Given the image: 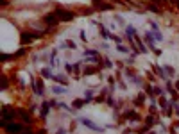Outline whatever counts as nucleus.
Returning <instances> with one entry per match:
<instances>
[{"mask_svg": "<svg viewBox=\"0 0 179 134\" xmlns=\"http://www.w3.org/2000/svg\"><path fill=\"white\" fill-rule=\"evenodd\" d=\"M59 64H61V61H59V57H57V50H52V52H50V68H57V66H59Z\"/></svg>", "mask_w": 179, "mask_h": 134, "instance_id": "9d476101", "label": "nucleus"}, {"mask_svg": "<svg viewBox=\"0 0 179 134\" xmlns=\"http://www.w3.org/2000/svg\"><path fill=\"white\" fill-rule=\"evenodd\" d=\"M79 36H81V39H82V41H86V34H84V30H79Z\"/></svg>", "mask_w": 179, "mask_h": 134, "instance_id": "473e14b6", "label": "nucleus"}, {"mask_svg": "<svg viewBox=\"0 0 179 134\" xmlns=\"http://www.w3.org/2000/svg\"><path fill=\"white\" fill-rule=\"evenodd\" d=\"M4 131L7 134H21L23 132V127H21L20 123H16V122H9L4 125Z\"/></svg>", "mask_w": 179, "mask_h": 134, "instance_id": "423d86ee", "label": "nucleus"}, {"mask_svg": "<svg viewBox=\"0 0 179 134\" xmlns=\"http://www.w3.org/2000/svg\"><path fill=\"white\" fill-rule=\"evenodd\" d=\"M143 39L147 41V45L150 47V50H152L154 54H158V56L161 54V50H158V49H156V45H154V41H156V39L152 38V32H145V36H143Z\"/></svg>", "mask_w": 179, "mask_h": 134, "instance_id": "6e6552de", "label": "nucleus"}, {"mask_svg": "<svg viewBox=\"0 0 179 134\" xmlns=\"http://www.w3.org/2000/svg\"><path fill=\"white\" fill-rule=\"evenodd\" d=\"M125 73H127V77H129V81L133 82V84H136V86H143V82L140 81V77L136 75V73H133L131 70H125Z\"/></svg>", "mask_w": 179, "mask_h": 134, "instance_id": "f8f14e48", "label": "nucleus"}, {"mask_svg": "<svg viewBox=\"0 0 179 134\" xmlns=\"http://www.w3.org/2000/svg\"><path fill=\"white\" fill-rule=\"evenodd\" d=\"M50 102H43L41 106H40V114H41V118H47L49 116V113H50Z\"/></svg>", "mask_w": 179, "mask_h": 134, "instance_id": "ddd939ff", "label": "nucleus"}, {"mask_svg": "<svg viewBox=\"0 0 179 134\" xmlns=\"http://www.w3.org/2000/svg\"><path fill=\"white\" fill-rule=\"evenodd\" d=\"M56 134H66V129H63V127H59L56 131Z\"/></svg>", "mask_w": 179, "mask_h": 134, "instance_id": "2f4dec72", "label": "nucleus"}, {"mask_svg": "<svg viewBox=\"0 0 179 134\" xmlns=\"http://www.w3.org/2000/svg\"><path fill=\"white\" fill-rule=\"evenodd\" d=\"M152 90H154V95H156V97H163V88H159V86H152Z\"/></svg>", "mask_w": 179, "mask_h": 134, "instance_id": "393cba45", "label": "nucleus"}, {"mask_svg": "<svg viewBox=\"0 0 179 134\" xmlns=\"http://www.w3.org/2000/svg\"><path fill=\"white\" fill-rule=\"evenodd\" d=\"M21 134H34V132H29V131H23Z\"/></svg>", "mask_w": 179, "mask_h": 134, "instance_id": "72a5a7b5", "label": "nucleus"}, {"mask_svg": "<svg viewBox=\"0 0 179 134\" xmlns=\"http://www.w3.org/2000/svg\"><path fill=\"white\" fill-rule=\"evenodd\" d=\"M52 93L54 95H64L66 93V86H52Z\"/></svg>", "mask_w": 179, "mask_h": 134, "instance_id": "6ab92c4d", "label": "nucleus"}, {"mask_svg": "<svg viewBox=\"0 0 179 134\" xmlns=\"http://www.w3.org/2000/svg\"><path fill=\"white\" fill-rule=\"evenodd\" d=\"M40 73H41L43 79H52V77H54V73H52V68H50V66L41 68V70H40Z\"/></svg>", "mask_w": 179, "mask_h": 134, "instance_id": "f3484780", "label": "nucleus"}, {"mask_svg": "<svg viewBox=\"0 0 179 134\" xmlns=\"http://www.w3.org/2000/svg\"><path fill=\"white\" fill-rule=\"evenodd\" d=\"M143 102H145V95L140 93V95L136 97V100H134V106H140V104H143Z\"/></svg>", "mask_w": 179, "mask_h": 134, "instance_id": "b1692460", "label": "nucleus"}, {"mask_svg": "<svg viewBox=\"0 0 179 134\" xmlns=\"http://www.w3.org/2000/svg\"><path fill=\"white\" fill-rule=\"evenodd\" d=\"M152 70L156 72V73H158V75H159L161 79H165V81H168V75H167V72H165V68H159L158 64H154V66H152Z\"/></svg>", "mask_w": 179, "mask_h": 134, "instance_id": "a211bd4d", "label": "nucleus"}, {"mask_svg": "<svg viewBox=\"0 0 179 134\" xmlns=\"http://www.w3.org/2000/svg\"><path fill=\"white\" fill-rule=\"evenodd\" d=\"M115 20L118 21V23H120V25H125V20H124V18H122L120 14H115Z\"/></svg>", "mask_w": 179, "mask_h": 134, "instance_id": "c85d7f7f", "label": "nucleus"}, {"mask_svg": "<svg viewBox=\"0 0 179 134\" xmlns=\"http://www.w3.org/2000/svg\"><path fill=\"white\" fill-rule=\"evenodd\" d=\"M154 2H159V0H154Z\"/></svg>", "mask_w": 179, "mask_h": 134, "instance_id": "c9c22d12", "label": "nucleus"}, {"mask_svg": "<svg viewBox=\"0 0 179 134\" xmlns=\"http://www.w3.org/2000/svg\"><path fill=\"white\" fill-rule=\"evenodd\" d=\"M124 34H125V38H127V41H129V39H133V38L136 36V29L133 27V25H127L125 30H124Z\"/></svg>", "mask_w": 179, "mask_h": 134, "instance_id": "dca6fc26", "label": "nucleus"}, {"mask_svg": "<svg viewBox=\"0 0 179 134\" xmlns=\"http://www.w3.org/2000/svg\"><path fill=\"white\" fill-rule=\"evenodd\" d=\"M165 72H167V75H168V77H174V73H176L174 68H170L168 64H165Z\"/></svg>", "mask_w": 179, "mask_h": 134, "instance_id": "a878e982", "label": "nucleus"}, {"mask_svg": "<svg viewBox=\"0 0 179 134\" xmlns=\"http://www.w3.org/2000/svg\"><path fill=\"white\" fill-rule=\"evenodd\" d=\"M86 104H88V102H86L84 99H77V100H73V102H72V107H75V109H82Z\"/></svg>", "mask_w": 179, "mask_h": 134, "instance_id": "aec40b11", "label": "nucleus"}, {"mask_svg": "<svg viewBox=\"0 0 179 134\" xmlns=\"http://www.w3.org/2000/svg\"><path fill=\"white\" fill-rule=\"evenodd\" d=\"M52 81H54L56 84L68 86V79H66V75H61V73H54V77H52Z\"/></svg>", "mask_w": 179, "mask_h": 134, "instance_id": "9b49d317", "label": "nucleus"}, {"mask_svg": "<svg viewBox=\"0 0 179 134\" xmlns=\"http://www.w3.org/2000/svg\"><path fill=\"white\" fill-rule=\"evenodd\" d=\"M43 38V32H21V38H20V41L21 45H27V43H32L34 39H41Z\"/></svg>", "mask_w": 179, "mask_h": 134, "instance_id": "f03ea898", "label": "nucleus"}, {"mask_svg": "<svg viewBox=\"0 0 179 134\" xmlns=\"http://www.w3.org/2000/svg\"><path fill=\"white\" fill-rule=\"evenodd\" d=\"M93 97H95L93 90H86V91H84V97H82V99H84L86 102H92V100H93Z\"/></svg>", "mask_w": 179, "mask_h": 134, "instance_id": "412c9836", "label": "nucleus"}, {"mask_svg": "<svg viewBox=\"0 0 179 134\" xmlns=\"http://www.w3.org/2000/svg\"><path fill=\"white\" fill-rule=\"evenodd\" d=\"M82 56L86 59H92V57H99V50L97 49H84L82 50Z\"/></svg>", "mask_w": 179, "mask_h": 134, "instance_id": "2eb2a0df", "label": "nucleus"}, {"mask_svg": "<svg viewBox=\"0 0 179 134\" xmlns=\"http://www.w3.org/2000/svg\"><path fill=\"white\" fill-rule=\"evenodd\" d=\"M147 7H149V11H152V13H161V9H159V7H156L154 4H150V6H147Z\"/></svg>", "mask_w": 179, "mask_h": 134, "instance_id": "cd10ccee", "label": "nucleus"}, {"mask_svg": "<svg viewBox=\"0 0 179 134\" xmlns=\"http://www.w3.org/2000/svg\"><path fill=\"white\" fill-rule=\"evenodd\" d=\"M99 30H100V38H102V39H111V38H113V32H111L109 29H106L102 23H99Z\"/></svg>", "mask_w": 179, "mask_h": 134, "instance_id": "1a4fd4ad", "label": "nucleus"}, {"mask_svg": "<svg viewBox=\"0 0 179 134\" xmlns=\"http://www.w3.org/2000/svg\"><path fill=\"white\" fill-rule=\"evenodd\" d=\"M43 23H45L49 29H52V27H56L57 23H61V20L57 18L56 13H49V14H45V16H43Z\"/></svg>", "mask_w": 179, "mask_h": 134, "instance_id": "39448f33", "label": "nucleus"}, {"mask_svg": "<svg viewBox=\"0 0 179 134\" xmlns=\"http://www.w3.org/2000/svg\"><path fill=\"white\" fill-rule=\"evenodd\" d=\"M79 122H81V123H82L84 127L92 129V131H97V132H102V131H104V127H100V125H97V123H93L92 118H81Z\"/></svg>", "mask_w": 179, "mask_h": 134, "instance_id": "0eeeda50", "label": "nucleus"}, {"mask_svg": "<svg viewBox=\"0 0 179 134\" xmlns=\"http://www.w3.org/2000/svg\"><path fill=\"white\" fill-rule=\"evenodd\" d=\"M149 134H156V132H149Z\"/></svg>", "mask_w": 179, "mask_h": 134, "instance_id": "f704fd0d", "label": "nucleus"}, {"mask_svg": "<svg viewBox=\"0 0 179 134\" xmlns=\"http://www.w3.org/2000/svg\"><path fill=\"white\" fill-rule=\"evenodd\" d=\"M16 116H18V109H11V107L4 106L2 107V122H0V125L4 127V125L9 123V122H14Z\"/></svg>", "mask_w": 179, "mask_h": 134, "instance_id": "f257e3e1", "label": "nucleus"}, {"mask_svg": "<svg viewBox=\"0 0 179 134\" xmlns=\"http://www.w3.org/2000/svg\"><path fill=\"white\" fill-rule=\"evenodd\" d=\"M102 66H104V68H111V66H113V63H111V59H107V57H104V59H102Z\"/></svg>", "mask_w": 179, "mask_h": 134, "instance_id": "bb28decb", "label": "nucleus"}, {"mask_svg": "<svg viewBox=\"0 0 179 134\" xmlns=\"http://www.w3.org/2000/svg\"><path fill=\"white\" fill-rule=\"evenodd\" d=\"M31 88H32V91H34L38 97H43V95H45V84H43V79H32V77H31Z\"/></svg>", "mask_w": 179, "mask_h": 134, "instance_id": "7ed1b4c3", "label": "nucleus"}, {"mask_svg": "<svg viewBox=\"0 0 179 134\" xmlns=\"http://www.w3.org/2000/svg\"><path fill=\"white\" fill-rule=\"evenodd\" d=\"M152 38H154L156 41H163V34H161V30H152Z\"/></svg>", "mask_w": 179, "mask_h": 134, "instance_id": "5701e85b", "label": "nucleus"}, {"mask_svg": "<svg viewBox=\"0 0 179 134\" xmlns=\"http://www.w3.org/2000/svg\"><path fill=\"white\" fill-rule=\"evenodd\" d=\"M2 90H7V79L2 77Z\"/></svg>", "mask_w": 179, "mask_h": 134, "instance_id": "7c9ffc66", "label": "nucleus"}, {"mask_svg": "<svg viewBox=\"0 0 179 134\" xmlns=\"http://www.w3.org/2000/svg\"><path fill=\"white\" fill-rule=\"evenodd\" d=\"M54 13L57 14V18H59L61 21H72L73 18H75V14L72 13V11H66V9H63V7H56Z\"/></svg>", "mask_w": 179, "mask_h": 134, "instance_id": "20e7f679", "label": "nucleus"}, {"mask_svg": "<svg viewBox=\"0 0 179 134\" xmlns=\"http://www.w3.org/2000/svg\"><path fill=\"white\" fill-rule=\"evenodd\" d=\"M150 29H152V30H159V27H158L156 21H150Z\"/></svg>", "mask_w": 179, "mask_h": 134, "instance_id": "c756f323", "label": "nucleus"}, {"mask_svg": "<svg viewBox=\"0 0 179 134\" xmlns=\"http://www.w3.org/2000/svg\"><path fill=\"white\" fill-rule=\"evenodd\" d=\"M116 50H118V52H122V54H129V52H131V47H125V45H116Z\"/></svg>", "mask_w": 179, "mask_h": 134, "instance_id": "4be33fe9", "label": "nucleus"}, {"mask_svg": "<svg viewBox=\"0 0 179 134\" xmlns=\"http://www.w3.org/2000/svg\"><path fill=\"white\" fill-rule=\"evenodd\" d=\"M18 116L21 118L23 123H32V118H31V114H29L25 109H18Z\"/></svg>", "mask_w": 179, "mask_h": 134, "instance_id": "4468645a", "label": "nucleus"}]
</instances>
